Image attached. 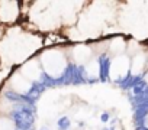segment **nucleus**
I'll return each mask as SVG.
<instances>
[{"mask_svg": "<svg viewBox=\"0 0 148 130\" xmlns=\"http://www.w3.org/2000/svg\"><path fill=\"white\" fill-rule=\"evenodd\" d=\"M39 61H41L42 70L47 72V75H49L52 78L60 77L65 71V67H67V58H65V55L60 49H55V48L45 51L41 55Z\"/></svg>", "mask_w": 148, "mask_h": 130, "instance_id": "obj_1", "label": "nucleus"}, {"mask_svg": "<svg viewBox=\"0 0 148 130\" xmlns=\"http://www.w3.org/2000/svg\"><path fill=\"white\" fill-rule=\"evenodd\" d=\"M131 70V64L126 55H116L112 65H110V75L115 80H121L123 78L128 71Z\"/></svg>", "mask_w": 148, "mask_h": 130, "instance_id": "obj_2", "label": "nucleus"}, {"mask_svg": "<svg viewBox=\"0 0 148 130\" xmlns=\"http://www.w3.org/2000/svg\"><path fill=\"white\" fill-rule=\"evenodd\" d=\"M19 18V5L16 2H0V22L13 23Z\"/></svg>", "mask_w": 148, "mask_h": 130, "instance_id": "obj_3", "label": "nucleus"}, {"mask_svg": "<svg viewBox=\"0 0 148 130\" xmlns=\"http://www.w3.org/2000/svg\"><path fill=\"white\" fill-rule=\"evenodd\" d=\"M41 68L42 67H41L39 61H36V59H28L21 67V71L19 72L26 80H29L32 83V81H38L41 78V75H42V70Z\"/></svg>", "mask_w": 148, "mask_h": 130, "instance_id": "obj_4", "label": "nucleus"}, {"mask_svg": "<svg viewBox=\"0 0 148 130\" xmlns=\"http://www.w3.org/2000/svg\"><path fill=\"white\" fill-rule=\"evenodd\" d=\"M10 87H12L13 91H16L19 94H26L32 88V83L29 80H26L21 72H16L10 78Z\"/></svg>", "mask_w": 148, "mask_h": 130, "instance_id": "obj_5", "label": "nucleus"}, {"mask_svg": "<svg viewBox=\"0 0 148 130\" xmlns=\"http://www.w3.org/2000/svg\"><path fill=\"white\" fill-rule=\"evenodd\" d=\"M71 58L77 64H84V62L90 61V58H92V48L84 43L76 45L71 49Z\"/></svg>", "mask_w": 148, "mask_h": 130, "instance_id": "obj_6", "label": "nucleus"}, {"mask_svg": "<svg viewBox=\"0 0 148 130\" xmlns=\"http://www.w3.org/2000/svg\"><path fill=\"white\" fill-rule=\"evenodd\" d=\"M147 62H148V56H145L142 52L135 53V56H134V59L131 62V72L134 75H139L144 71Z\"/></svg>", "mask_w": 148, "mask_h": 130, "instance_id": "obj_7", "label": "nucleus"}, {"mask_svg": "<svg viewBox=\"0 0 148 130\" xmlns=\"http://www.w3.org/2000/svg\"><path fill=\"white\" fill-rule=\"evenodd\" d=\"M87 72H89V75L92 77V78H95V77H97L99 74H100V65H99V62L97 61H92V62H89L87 64Z\"/></svg>", "mask_w": 148, "mask_h": 130, "instance_id": "obj_8", "label": "nucleus"}, {"mask_svg": "<svg viewBox=\"0 0 148 130\" xmlns=\"http://www.w3.org/2000/svg\"><path fill=\"white\" fill-rule=\"evenodd\" d=\"M0 130H15V123L6 116H0Z\"/></svg>", "mask_w": 148, "mask_h": 130, "instance_id": "obj_9", "label": "nucleus"}, {"mask_svg": "<svg viewBox=\"0 0 148 130\" xmlns=\"http://www.w3.org/2000/svg\"><path fill=\"white\" fill-rule=\"evenodd\" d=\"M145 124H147V127H148V116H147V118H145Z\"/></svg>", "mask_w": 148, "mask_h": 130, "instance_id": "obj_10", "label": "nucleus"}, {"mask_svg": "<svg viewBox=\"0 0 148 130\" xmlns=\"http://www.w3.org/2000/svg\"><path fill=\"white\" fill-rule=\"evenodd\" d=\"M147 65H148V62H147Z\"/></svg>", "mask_w": 148, "mask_h": 130, "instance_id": "obj_11", "label": "nucleus"}]
</instances>
